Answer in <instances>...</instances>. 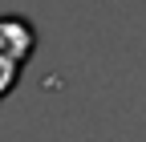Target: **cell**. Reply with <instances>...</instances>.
Listing matches in <instances>:
<instances>
[{
  "label": "cell",
  "instance_id": "obj_1",
  "mask_svg": "<svg viewBox=\"0 0 146 142\" xmlns=\"http://www.w3.org/2000/svg\"><path fill=\"white\" fill-rule=\"evenodd\" d=\"M33 53H36V25L29 16H21V12L0 16V57L25 65Z\"/></svg>",
  "mask_w": 146,
  "mask_h": 142
},
{
  "label": "cell",
  "instance_id": "obj_2",
  "mask_svg": "<svg viewBox=\"0 0 146 142\" xmlns=\"http://www.w3.org/2000/svg\"><path fill=\"white\" fill-rule=\"evenodd\" d=\"M21 69H25V65H16V61H8V57H0V106H4V98L16 90V81H21Z\"/></svg>",
  "mask_w": 146,
  "mask_h": 142
}]
</instances>
